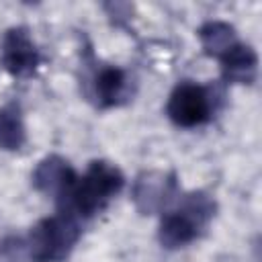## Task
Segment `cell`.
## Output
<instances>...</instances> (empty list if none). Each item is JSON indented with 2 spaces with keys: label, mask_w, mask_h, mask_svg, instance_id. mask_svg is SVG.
Masks as SVG:
<instances>
[{
  "label": "cell",
  "mask_w": 262,
  "mask_h": 262,
  "mask_svg": "<svg viewBox=\"0 0 262 262\" xmlns=\"http://www.w3.org/2000/svg\"><path fill=\"white\" fill-rule=\"evenodd\" d=\"M121 186L123 176L115 166L106 162H92V166L82 178L74 176V180L59 199L66 203V209L88 217L100 207H104V203L113 194H117Z\"/></svg>",
  "instance_id": "6da1fadb"
},
{
  "label": "cell",
  "mask_w": 262,
  "mask_h": 262,
  "mask_svg": "<svg viewBox=\"0 0 262 262\" xmlns=\"http://www.w3.org/2000/svg\"><path fill=\"white\" fill-rule=\"evenodd\" d=\"M78 235V225L70 215L43 219L29 235V256L35 262H59L70 254Z\"/></svg>",
  "instance_id": "7a4b0ae2"
},
{
  "label": "cell",
  "mask_w": 262,
  "mask_h": 262,
  "mask_svg": "<svg viewBox=\"0 0 262 262\" xmlns=\"http://www.w3.org/2000/svg\"><path fill=\"white\" fill-rule=\"evenodd\" d=\"M211 203L203 194H190L184 209L172 211L162 219L160 242L168 248H178L192 242L199 233V225L211 215Z\"/></svg>",
  "instance_id": "3957f363"
},
{
  "label": "cell",
  "mask_w": 262,
  "mask_h": 262,
  "mask_svg": "<svg viewBox=\"0 0 262 262\" xmlns=\"http://www.w3.org/2000/svg\"><path fill=\"white\" fill-rule=\"evenodd\" d=\"M168 117L180 127H194L211 117V96L209 92L190 82H182L174 88L168 100Z\"/></svg>",
  "instance_id": "277c9868"
},
{
  "label": "cell",
  "mask_w": 262,
  "mask_h": 262,
  "mask_svg": "<svg viewBox=\"0 0 262 262\" xmlns=\"http://www.w3.org/2000/svg\"><path fill=\"white\" fill-rule=\"evenodd\" d=\"M4 68L14 76H27L35 70L39 53L25 29H10L2 39Z\"/></svg>",
  "instance_id": "5b68a950"
},
{
  "label": "cell",
  "mask_w": 262,
  "mask_h": 262,
  "mask_svg": "<svg viewBox=\"0 0 262 262\" xmlns=\"http://www.w3.org/2000/svg\"><path fill=\"white\" fill-rule=\"evenodd\" d=\"M74 172L72 168L59 160V158H47L39 164V168L33 174V182L39 190H45L49 194H57L61 196L63 190L70 186V182L74 180Z\"/></svg>",
  "instance_id": "8992f818"
},
{
  "label": "cell",
  "mask_w": 262,
  "mask_h": 262,
  "mask_svg": "<svg viewBox=\"0 0 262 262\" xmlns=\"http://www.w3.org/2000/svg\"><path fill=\"white\" fill-rule=\"evenodd\" d=\"M223 72L225 78L231 82H239V84H250L256 76V68H258V57L254 53L252 47L235 43L223 57Z\"/></svg>",
  "instance_id": "52a82bcc"
},
{
  "label": "cell",
  "mask_w": 262,
  "mask_h": 262,
  "mask_svg": "<svg viewBox=\"0 0 262 262\" xmlns=\"http://www.w3.org/2000/svg\"><path fill=\"white\" fill-rule=\"evenodd\" d=\"M199 37H201V43H203L205 51L209 55H215V57H223L237 43L233 29L225 23H219V20L203 25L201 31H199Z\"/></svg>",
  "instance_id": "ba28073f"
},
{
  "label": "cell",
  "mask_w": 262,
  "mask_h": 262,
  "mask_svg": "<svg viewBox=\"0 0 262 262\" xmlns=\"http://www.w3.org/2000/svg\"><path fill=\"white\" fill-rule=\"evenodd\" d=\"M125 74L119 70V68H102L96 76V82H94V90H96V96H98V102L102 106H111L115 104L123 92H125Z\"/></svg>",
  "instance_id": "9c48e42d"
},
{
  "label": "cell",
  "mask_w": 262,
  "mask_h": 262,
  "mask_svg": "<svg viewBox=\"0 0 262 262\" xmlns=\"http://www.w3.org/2000/svg\"><path fill=\"white\" fill-rule=\"evenodd\" d=\"M25 143V127L16 104H6L0 108V147L18 149Z\"/></svg>",
  "instance_id": "30bf717a"
}]
</instances>
